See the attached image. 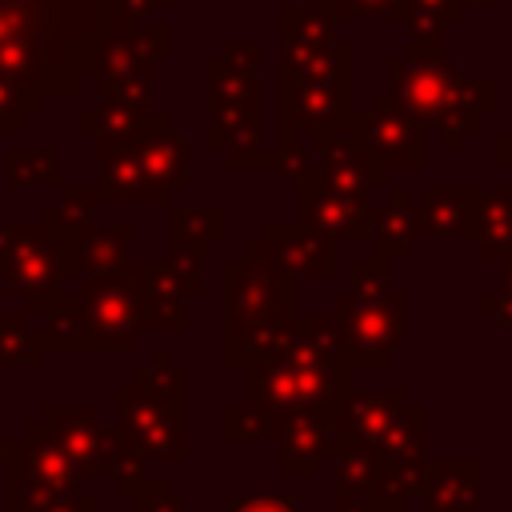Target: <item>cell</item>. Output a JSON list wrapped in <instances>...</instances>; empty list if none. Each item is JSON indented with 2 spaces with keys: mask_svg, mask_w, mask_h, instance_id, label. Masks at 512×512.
Wrapping results in <instances>:
<instances>
[{
  "mask_svg": "<svg viewBox=\"0 0 512 512\" xmlns=\"http://www.w3.org/2000/svg\"><path fill=\"white\" fill-rule=\"evenodd\" d=\"M244 396L264 404H340L352 388V364L344 356L336 320L328 316H284L268 348L244 364Z\"/></svg>",
  "mask_w": 512,
  "mask_h": 512,
  "instance_id": "obj_1",
  "label": "cell"
},
{
  "mask_svg": "<svg viewBox=\"0 0 512 512\" xmlns=\"http://www.w3.org/2000/svg\"><path fill=\"white\" fill-rule=\"evenodd\" d=\"M392 100L420 124H436L444 148H456L460 132H476L484 112L496 108L500 88L484 76H460L440 56V40H416L392 60Z\"/></svg>",
  "mask_w": 512,
  "mask_h": 512,
  "instance_id": "obj_2",
  "label": "cell"
},
{
  "mask_svg": "<svg viewBox=\"0 0 512 512\" xmlns=\"http://www.w3.org/2000/svg\"><path fill=\"white\" fill-rule=\"evenodd\" d=\"M120 428L140 444L148 460L188 456V368H176L168 352H156L148 368L116 392Z\"/></svg>",
  "mask_w": 512,
  "mask_h": 512,
  "instance_id": "obj_3",
  "label": "cell"
},
{
  "mask_svg": "<svg viewBox=\"0 0 512 512\" xmlns=\"http://www.w3.org/2000/svg\"><path fill=\"white\" fill-rule=\"evenodd\" d=\"M224 284H228V368H244L268 348L284 316L296 312V280H284L248 244L240 260H228Z\"/></svg>",
  "mask_w": 512,
  "mask_h": 512,
  "instance_id": "obj_4",
  "label": "cell"
},
{
  "mask_svg": "<svg viewBox=\"0 0 512 512\" xmlns=\"http://www.w3.org/2000/svg\"><path fill=\"white\" fill-rule=\"evenodd\" d=\"M76 348H132L140 336V284L136 260L108 276H84L68 296Z\"/></svg>",
  "mask_w": 512,
  "mask_h": 512,
  "instance_id": "obj_5",
  "label": "cell"
},
{
  "mask_svg": "<svg viewBox=\"0 0 512 512\" xmlns=\"http://www.w3.org/2000/svg\"><path fill=\"white\" fill-rule=\"evenodd\" d=\"M336 332L352 368H384L408 332V300L396 292H348L336 300Z\"/></svg>",
  "mask_w": 512,
  "mask_h": 512,
  "instance_id": "obj_6",
  "label": "cell"
},
{
  "mask_svg": "<svg viewBox=\"0 0 512 512\" xmlns=\"http://www.w3.org/2000/svg\"><path fill=\"white\" fill-rule=\"evenodd\" d=\"M316 148H320L316 180L324 188L368 200L372 188H384L388 184V164H384L380 148L372 144L364 120L348 116L340 124L316 128Z\"/></svg>",
  "mask_w": 512,
  "mask_h": 512,
  "instance_id": "obj_7",
  "label": "cell"
},
{
  "mask_svg": "<svg viewBox=\"0 0 512 512\" xmlns=\"http://www.w3.org/2000/svg\"><path fill=\"white\" fill-rule=\"evenodd\" d=\"M352 116V84L348 72L312 76V80H280V128L284 140H296L304 128H328Z\"/></svg>",
  "mask_w": 512,
  "mask_h": 512,
  "instance_id": "obj_8",
  "label": "cell"
},
{
  "mask_svg": "<svg viewBox=\"0 0 512 512\" xmlns=\"http://www.w3.org/2000/svg\"><path fill=\"white\" fill-rule=\"evenodd\" d=\"M408 408V392L392 388V392H376V396H344L336 404L332 428H328V452L332 448H368L380 452L384 440L392 436V428L400 424Z\"/></svg>",
  "mask_w": 512,
  "mask_h": 512,
  "instance_id": "obj_9",
  "label": "cell"
},
{
  "mask_svg": "<svg viewBox=\"0 0 512 512\" xmlns=\"http://www.w3.org/2000/svg\"><path fill=\"white\" fill-rule=\"evenodd\" d=\"M256 256L264 264H272L284 280H300V276H332L336 260H332V240L308 224H264L260 240H252Z\"/></svg>",
  "mask_w": 512,
  "mask_h": 512,
  "instance_id": "obj_10",
  "label": "cell"
},
{
  "mask_svg": "<svg viewBox=\"0 0 512 512\" xmlns=\"http://www.w3.org/2000/svg\"><path fill=\"white\" fill-rule=\"evenodd\" d=\"M76 472L68 464V456L60 452V444L48 436V428L36 420L24 428V440L16 448H8V508H16V500L24 492H40V488H72Z\"/></svg>",
  "mask_w": 512,
  "mask_h": 512,
  "instance_id": "obj_11",
  "label": "cell"
},
{
  "mask_svg": "<svg viewBox=\"0 0 512 512\" xmlns=\"http://www.w3.org/2000/svg\"><path fill=\"white\" fill-rule=\"evenodd\" d=\"M372 220V200L332 192L312 176L300 180V224L324 232L328 240H364Z\"/></svg>",
  "mask_w": 512,
  "mask_h": 512,
  "instance_id": "obj_12",
  "label": "cell"
},
{
  "mask_svg": "<svg viewBox=\"0 0 512 512\" xmlns=\"http://www.w3.org/2000/svg\"><path fill=\"white\" fill-rule=\"evenodd\" d=\"M364 124L388 168H424V124L392 96H376Z\"/></svg>",
  "mask_w": 512,
  "mask_h": 512,
  "instance_id": "obj_13",
  "label": "cell"
},
{
  "mask_svg": "<svg viewBox=\"0 0 512 512\" xmlns=\"http://www.w3.org/2000/svg\"><path fill=\"white\" fill-rule=\"evenodd\" d=\"M416 488H420L424 512H476L480 460H428Z\"/></svg>",
  "mask_w": 512,
  "mask_h": 512,
  "instance_id": "obj_14",
  "label": "cell"
},
{
  "mask_svg": "<svg viewBox=\"0 0 512 512\" xmlns=\"http://www.w3.org/2000/svg\"><path fill=\"white\" fill-rule=\"evenodd\" d=\"M40 424L60 444L76 476H96V444H100V420L92 404H52L40 412Z\"/></svg>",
  "mask_w": 512,
  "mask_h": 512,
  "instance_id": "obj_15",
  "label": "cell"
},
{
  "mask_svg": "<svg viewBox=\"0 0 512 512\" xmlns=\"http://www.w3.org/2000/svg\"><path fill=\"white\" fill-rule=\"evenodd\" d=\"M424 236V220L420 208L408 204L404 188H388V204H372V220H368V240H372V256L380 260H404L412 240Z\"/></svg>",
  "mask_w": 512,
  "mask_h": 512,
  "instance_id": "obj_16",
  "label": "cell"
},
{
  "mask_svg": "<svg viewBox=\"0 0 512 512\" xmlns=\"http://www.w3.org/2000/svg\"><path fill=\"white\" fill-rule=\"evenodd\" d=\"M96 476L112 480V488L120 496H132L144 480H148V456L140 452V444L116 424V428H100V444H96Z\"/></svg>",
  "mask_w": 512,
  "mask_h": 512,
  "instance_id": "obj_17",
  "label": "cell"
},
{
  "mask_svg": "<svg viewBox=\"0 0 512 512\" xmlns=\"http://www.w3.org/2000/svg\"><path fill=\"white\" fill-rule=\"evenodd\" d=\"M136 284L140 292H164V296H196L204 292L200 252L176 248L168 260H136Z\"/></svg>",
  "mask_w": 512,
  "mask_h": 512,
  "instance_id": "obj_18",
  "label": "cell"
},
{
  "mask_svg": "<svg viewBox=\"0 0 512 512\" xmlns=\"http://www.w3.org/2000/svg\"><path fill=\"white\" fill-rule=\"evenodd\" d=\"M468 240H476L484 260H508L512 256V188L480 192Z\"/></svg>",
  "mask_w": 512,
  "mask_h": 512,
  "instance_id": "obj_19",
  "label": "cell"
},
{
  "mask_svg": "<svg viewBox=\"0 0 512 512\" xmlns=\"http://www.w3.org/2000/svg\"><path fill=\"white\" fill-rule=\"evenodd\" d=\"M208 104L212 116H256V72L236 60H216L208 68Z\"/></svg>",
  "mask_w": 512,
  "mask_h": 512,
  "instance_id": "obj_20",
  "label": "cell"
},
{
  "mask_svg": "<svg viewBox=\"0 0 512 512\" xmlns=\"http://www.w3.org/2000/svg\"><path fill=\"white\" fill-rule=\"evenodd\" d=\"M476 188H428L424 192V236H472V216H476Z\"/></svg>",
  "mask_w": 512,
  "mask_h": 512,
  "instance_id": "obj_21",
  "label": "cell"
},
{
  "mask_svg": "<svg viewBox=\"0 0 512 512\" xmlns=\"http://www.w3.org/2000/svg\"><path fill=\"white\" fill-rule=\"evenodd\" d=\"M128 248H132V224H116V228H84L76 236V272L80 276H108L116 268L128 264Z\"/></svg>",
  "mask_w": 512,
  "mask_h": 512,
  "instance_id": "obj_22",
  "label": "cell"
},
{
  "mask_svg": "<svg viewBox=\"0 0 512 512\" xmlns=\"http://www.w3.org/2000/svg\"><path fill=\"white\" fill-rule=\"evenodd\" d=\"M224 236V208L220 204H184L172 208V244L188 252H204Z\"/></svg>",
  "mask_w": 512,
  "mask_h": 512,
  "instance_id": "obj_23",
  "label": "cell"
},
{
  "mask_svg": "<svg viewBox=\"0 0 512 512\" xmlns=\"http://www.w3.org/2000/svg\"><path fill=\"white\" fill-rule=\"evenodd\" d=\"M328 464H332L336 492H372L384 468L380 452H368V448H332Z\"/></svg>",
  "mask_w": 512,
  "mask_h": 512,
  "instance_id": "obj_24",
  "label": "cell"
},
{
  "mask_svg": "<svg viewBox=\"0 0 512 512\" xmlns=\"http://www.w3.org/2000/svg\"><path fill=\"white\" fill-rule=\"evenodd\" d=\"M44 336H36L20 316L0 312V368L4 364H24V368H40V352H44Z\"/></svg>",
  "mask_w": 512,
  "mask_h": 512,
  "instance_id": "obj_25",
  "label": "cell"
},
{
  "mask_svg": "<svg viewBox=\"0 0 512 512\" xmlns=\"http://www.w3.org/2000/svg\"><path fill=\"white\" fill-rule=\"evenodd\" d=\"M460 0H396V16L392 20H408V28L416 32V40H440V24L456 20Z\"/></svg>",
  "mask_w": 512,
  "mask_h": 512,
  "instance_id": "obj_26",
  "label": "cell"
},
{
  "mask_svg": "<svg viewBox=\"0 0 512 512\" xmlns=\"http://www.w3.org/2000/svg\"><path fill=\"white\" fill-rule=\"evenodd\" d=\"M140 332H188L184 300L164 292H140Z\"/></svg>",
  "mask_w": 512,
  "mask_h": 512,
  "instance_id": "obj_27",
  "label": "cell"
},
{
  "mask_svg": "<svg viewBox=\"0 0 512 512\" xmlns=\"http://www.w3.org/2000/svg\"><path fill=\"white\" fill-rule=\"evenodd\" d=\"M8 184H20V188L60 184V164L52 152H12L8 156Z\"/></svg>",
  "mask_w": 512,
  "mask_h": 512,
  "instance_id": "obj_28",
  "label": "cell"
},
{
  "mask_svg": "<svg viewBox=\"0 0 512 512\" xmlns=\"http://www.w3.org/2000/svg\"><path fill=\"white\" fill-rule=\"evenodd\" d=\"M96 496H80L76 488H40L24 492L12 512H96Z\"/></svg>",
  "mask_w": 512,
  "mask_h": 512,
  "instance_id": "obj_29",
  "label": "cell"
},
{
  "mask_svg": "<svg viewBox=\"0 0 512 512\" xmlns=\"http://www.w3.org/2000/svg\"><path fill=\"white\" fill-rule=\"evenodd\" d=\"M132 508L136 512H184V500L176 496V488L164 476H148L136 492H132Z\"/></svg>",
  "mask_w": 512,
  "mask_h": 512,
  "instance_id": "obj_30",
  "label": "cell"
},
{
  "mask_svg": "<svg viewBox=\"0 0 512 512\" xmlns=\"http://www.w3.org/2000/svg\"><path fill=\"white\" fill-rule=\"evenodd\" d=\"M316 8H324L336 20H352V16H396V0H308Z\"/></svg>",
  "mask_w": 512,
  "mask_h": 512,
  "instance_id": "obj_31",
  "label": "cell"
},
{
  "mask_svg": "<svg viewBox=\"0 0 512 512\" xmlns=\"http://www.w3.org/2000/svg\"><path fill=\"white\" fill-rule=\"evenodd\" d=\"M32 108V100L20 96V84L12 76L0 72V132H12L24 124V112Z\"/></svg>",
  "mask_w": 512,
  "mask_h": 512,
  "instance_id": "obj_32",
  "label": "cell"
},
{
  "mask_svg": "<svg viewBox=\"0 0 512 512\" xmlns=\"http://www.w3.org/2000/svg\"><path fill=\"white\" fill-rule=\"evenodd\" d=\"M272 168H276L284 180H296V184H300L304 176H312V172H316L312 156H308V152H304L296 140H284V144H280V152L272 156Z\"/></svg>",
  "mask_w": 512,
  "mask_h": 512,
  "instance_id": "obj_33",
  "label": "cell"
},
{
  "mask_svg": "<svg viewBox=\"0 0 512 512\" xmlns=\"http://www.w3.org/2000/svg\"><path fill=\"white\" fill-rule=\"evenodd\" d=\"M352 292H388V260L368 256L352 264Z\"/></svg>",
  "mask_w": 512,
  "mask_h": 512,
  "instance_id": "obj_34",
  "label": "cell"
},
{
  "mask_svg": "<svg viewBox=\"0 0 512 512\" xmlns=\"http://www.w3.org/2000/svg\"><path fill=\"white\" fill-rule=\"evenodd\" d=\"M480 312H492L500 324H508V328H512V256H508V268H504L500 292H496V296H484V300H480Z\"/></svg>",
  "mask_w": 512,
  "mask_h": 512,
  "instance_id": "obj_35",
  "label": "cell"
},
{
  "mask_svg": "<svg viewBox=\"0 0 512 512\" xmlns=\"http://www.w3.org/2000/svg\"><path fill=\"white\" fill-rule=\"evenodd\" d=\"M228 512H300L292 496H248V500H228Z\"/></svg>",
  "mask_w": 512,
  "mask_h": 512,
  "instance_id": "obj_36",
  "label": "cell"
},
{
  "mask_svg": "<svg viewBox=\"0 0 512 512\" xmlns=\"http://www.w3.org/2000/svg\"><path fill=\"white\" fill-rule=\"evenodd\" d=\"M500 164H504V168H512V132H508V136H500Z\"/></svg>",
  "mask_w": 512,
  "mask_h": 512,
  "instance_id": "obj_37",
  "label": "cell"
},
{
  "mask_svg": "<svg viewBox=\"0 0 512 512\" xmlns=\"http://www.w3.org/2000/svg\"><path fill=\"white\" fill-rule=\"evenodd\" d=\"M8 448H12V444H8V440H4V432H0V456H8Z\"/></svg>",
  "mask_w": 512,
  "mask_h": 512,
  "instance_id": "obj_38",
  "label": "cell"
}]
</instances>
